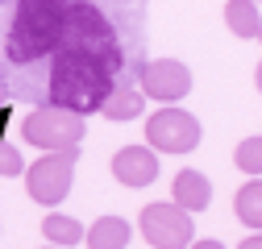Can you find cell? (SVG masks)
Wrapping results in <instances>:
<instances>
[{"instance_id": "22", "label": "cell", "mask_w": 262, "mask_h": 249, "mask_svg": "<svg viewBox=\"0 0 262 249\" xmlns=\"http://www.w3.org/2000/svg\"><path fill=\"white\" fill-rule=\"evenodd\" d=\"M254 83H258V91H262V62H258V75H254Z\"/></svg>"}, {"instance_id": "4", "label": "cell", "mask_w": 262, "mask_h": 249, "mask_svg": "<svg viewBox=\"0 0 262 249\" xmlns=\"http://www.w3.org/2000/svg\"><path fill=\"white\" fill-rule=\"evenodd\" d=\"M83 133H88L83 116L62 112V108H50V104L34 108V112L21 120V137H25L29 145L46 150V154H67V150H79Z\"/></svg>"}, {"instance_id": "2", "label": "cell", "mask_w": 262, "mask_h": 249, "mask_svg": "<svg viewBox=\"0 0 262 249\" xmlns=\"http://www.w3.org/2000/svg\"><path fill=\"white\" fill-rule=\"evenodd\" d=\"M71 0H17L13 21L5 29V58L9 62H38L50 58L67 21Z\"/></svg>"}, {"instance_id": "23", "label": "cell", "mask_w": 262, "mask_h": 249, "mask_svg": "<svg viewBox=\"0 0 262 249\" xmlns=\"http://www.w3.org/2000/svg\"><path fill=\"white\" fill-rule=\"evenodd\" d=\"M258 42H262V29H258Z\"/></svg>"}, {"instance_id": "19", "label": "cell", "mask_w": 262, "mask_h": 249, "mask_svg": "<svg viewBox=\"0 0 262 249\" xmlns=\"http://www.w3.org/2000/svg\"><path fill=\"white\" fill-rule=\"evenodd\" d=\"M9 104V79H5V71H0V108Z\"/></svg>"}, {"instance_id": "16", "label": "cell", "mask_w": 262, "mask_h": 249, "mask_svg": "<svg viewBox=\"0 0 262 249\" xmlns=\"http://www.w3.org/2000/svg\"><path fill=\"white\" fill-rule=\"evenodd\" d=\"M233 162H237V170L262 179V137H246V141L233 150Z\"/></svg>"}, {"instance_id": "12", "label": "cell", "mask_w": 262, "mask_h": 249, "mask_svg": "<svg viewBox=\"0 0 262 249\" xmlns=\"http://www.w3.org/2000/svg\"><path fill=\"white\" fill-rule=\"evenodd\" d=\"M142 108H146V96L138 91V83H121L117 79V87H113V96L104 100V116L108 120H138L142 116Z\"/></svg>"}, {"instance_id": "3", "label": "cell", "mask_w": 262, "mask_h": 249, "mask_svg": "<svg viewBox=\"0 0 262 249\" xmlns=\"http://www.w3.org/2000/svg\"><path fill=\"white\" fill-rule=\"evenodd\" d=\"M54 54H75V58L100 62V67H113V71H121V62H125L113 21L92 5V0H71Z\"/></svg>"}, {"instance_id": "13", "label": "cell", "mask_w": 262, "mask_h": 249, "mask_svg": "<svg viewBox=\"0 0 262 249\" xmlns=\"http://www.w3.org/2000/svg\"><path fill=\"white\" fill-rule=\"evenodd\" d=\"M42 237L50 241V249H71L83 241V225L75 220V216H62V212H50L42 220Z\"/></svg>"}, {"instance_id": "24", "label": "cell", "mask_w": 262, "mask_h": 249, "mask_svg": "<svg viewBox=\"0 0 262 249\" xmlns=\"http://www.w3.org/2000/svg\"><path fill=\"white\" fill-rule=\"evenodd\" d=\"M250 5H258V0H250Z\"/></svg>"}, {"instance_id": "15", "label": "cell", "mask_w": 262, "mask_h": 249, "mask_svg": "<svg viewBox=\"0 0 262 249\" xmlns=\"http://www.w3.org/2000/svg\"><path fill=\"white\" fill-rule=\"evenodd\" d=\"M233 212H237V220L258 229L262 233V179H250L246 187H237V195H233Z\"/></svg>"}, {"instance_id": "17", "label": "cell", "mask_w": 262, "mask_h": 249, "mask_svg": "<svg viewBox=\"0 0 262 249\" xmlns=\"http://www.w3.org/2000/svg\"><path fill=\"white\" fill-rule=\"evenodd\" d=\"M0 175L5 179H17V175H25V162H21V150L17 145H0Z\"/></svg>"}, {"instance_id": "20", "label": "cell", "mask_w": 262, "mask_h": 249, "mask_svg": "<svg viewBox=\"0 0 262 249\" xmlns=\"http://www.w3.org/2000/svg\"><path fill=\"white\" fill-rule=\"evenodd\" d=\"M187 249H225V245H221V241H191Z\"/></svg>"}, {"instance_id": "6", "label": "cell", "mask_w": 262, "mask_h": 249, "mask_svg": "<svg viewBox=\"0 0 262 249\" xmlns=\"http://www.w3.org/2000/svg\"><path fill=\"white\" fill-rule=\"evenodd\" d=\"M146 141L154 154H191L200 145V120L183 108H158L146 120Z\"/></svg>"}, {"instance_id": "21", "label": "cell", "mask_w": 262, "mask_h": 249, "mask_svg": "<svg viewBox=\"0 0 262 249\" xmlns=\"http://www.w3.org/2000/svg\"><path fill=\"white\" fill-rule=\"evenodd\" d=\"M5 124H9V104L0 108V145H5Z\"/></svg>"}, {"instance_id": "18", "label": "cell", "mask_w": 262, "mask_h": 249, "mask_svg": "<svg viewBox=\"0 0 262 249\" xmlns=\"http://www.w3.org/2000/svg\"><path fill=\"white\" fill-rule=\"evenodd\" d=\"M237 249H262V233H254V237H246Z\"/></svg>"}, {"instance_id": "1", "label": "cell", "mask_w": 262, "mask_h": 249, "mask_svg": "<svg viewBox=\"0 0 262 249\" xmlns=\"http://www.w3.org/2000/svg\"><path fill=\"white\" fill-rule=\"evenodd\" d=\"M117 75L121 71L75 58V54H50V83H46L50 108L75 112V116L100 112L104 100L113 96V87H117Z\"/></svg>"}, {"instance_id": "11", "label": "cell", "mask_w": 262, "mask_h": 249, "mask_svg": "<svg viewBox=\"0 0 262 249\" xmlns=\"http://www.w3.org/2000/svg\"><path fill=\"white\" fill-rule=\"evenodd\" d=\"M129 237H134V225H129L125 216H100V220L83 233L88 249H125Z\"/></svg>"}, {"instance_id": "5", "label": "cell", "mask_w": 262, "mask_h": 249, "mask_svg": "<svg viewBox=\"0 0 262 249\" xmlns=\"http://www.w3.org/2000/svg\"><path fill=\"white\" fill-rule=\"evenodd\" d=\"M75 158L79 150H67V154H46L34 166L25 170V183H29V200L42 204V208H58L62 200L71 195V183H75Z\"/></svg>"}, {"instance_id": "9", "label": "cell", "mask_w": 262, "mask_h": 249, "mask_svg": "<svg viewBox=\"0 0 262 249\" xmlns=\"http://www.w3.org/2000/svg\"><path fill=\"white\" fill-rule=\"evenodd\" d=\"M113 179L121 187H150L158 179V154L150 145H121L113 158Z\"/></svg>"}, {"instance_id": "8", "label": "cell", "mask_w": 262, "mask_h": 249, "mask_svg": "<svg viewBox=\"0 0 262 249\" xmlns=\"http://www.w3.org/2000/svg\"><path fill=\"white\" fill-rule=\"evenodd\" d=\"M138 79H142V96L158 100L162 108H171L175 100H183L191 91V71L179 58H150V62H142Z\"/></svg>"}, {"instance_id": "7", "label": "cell", "mask_w": 262, "mask_h": 249, "mask_svg": "<svg viewBox=\"0 0 262 249\" xmlns=\"http://www.w3.org/2000/svg\"><path fill=\"white\" fill-rule=\"evenodd\" d=\"M138 225H142V237H146L154 249H187V245H191V233H195L191 216L179 212L171 200H167V204H146Z\"/></svg>"}, {"instance_id": "10", "label": "cell", "mask_w": 262, "mask_h": 249, "mask_svg": "<svg viewBox=\"0 0 262 249\" xmlns=\"http://www.w3.org/2000/svg\"><path fill=\"white\" fill-rule=\"evenodd\" d=\"M171 204H175L179 212H187V216L204 212V208L212 204V183H208L200 170L183 166V170L175 175V183H171Z\"/></svg>"}, {"instance_id": "14", "label": "cell", "mask_w": 262, "mask_h": 249, "mask_svg": "<svg viewBox=\"0 0 262 249\" xmlns=\"http://www.w3.org/2000/svg\"><path fill=\"white\" fill-rule=\"evenodd\" d=\"M225 25H229L233 38H258L262 13H258V5H250V0H229L225 5Z\"/></svg>"}, {"instance_id": "25", "label": "cell", "mask_w": 262, "mask_h": 249, "mask_svg": "<svg viewBox=\"0 0 262 249\" xmlns=\"http://www.w3.org/2000/svg\"><path fill=\"white\" fill-rule=\"evenodd\" d=\"M46 249H50V245H46Z\"/></svg>"}]
</instances>
